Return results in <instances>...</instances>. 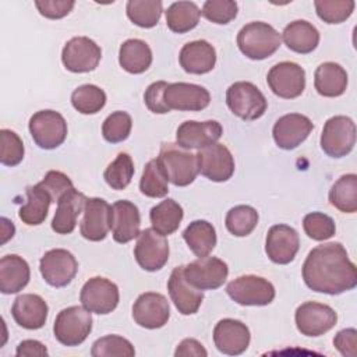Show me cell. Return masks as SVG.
I'll return each mask as SVG.
<instances>
[{
  "mask_svg": "<svg viewBox=\"0 0 357 357\" xmlns=\"http://www.w3.org/2000/svg\"><path fill=\"white\" fill-rule=\"evenodd\" d=\"M329 202L344 213L357 211V176L354 173L343 174L335 181L329 191Z\"/></svg>",
  "mask_w": 357,
  "mask_h": 357,
  "instance_id": "cell-37",
  "label": "cell"
},
{
  "mask_svg": "<svg viewBox=\"0 0 357 357\" xmlns=\"http://www.w3.org/2000/svg\"><path fill=\"white\" fill-rule=\"evenodd\" d=\"M317 15L326 24H340L346 21L354 10L353 0H315Z\"/></svg>",
  "mask_w": 357,
  "mask_h": 357,
  "instance_id": "cell-44",
  "label": "cell"
},
{
  "mask_svg": "<svg viewBox=\"0 0 357 357\" xmlns=\"http://www.w3.org/2000/svg\"><path fill=\"white\" fill-rule=\"evenodd\" d=\"M226 103L234 116L247 121L259 119L268 107L264 93L248 81L231 84L226 91Z\"/></svg>",
  "mask_w": 357,
  "mask_h": 357,
  "instance_id": "cell-5",
  "label": "cell"
},
{
  "mask_svg": "<svg viewBox=\"0 0 357 357\" xmlns=\"http://www.w3.org/2000/svg\"><path fill=\"white\" fill-rule=\"evenodd\" d=\"M158 159L169 181L177 187L191 184L198 174L197 155L180 146L177 142L162 144Z\"/></svg>",
  "mask_w": 357,
  "mask_h": 357,
  "instance_id": "cell-3",
  "label": "cell"
},
{
  "mask_svg": "<svg viewBox=\"0 0 357 357\" xmlns=\"http://www.w3.org/2000/svg\"><path fill=\"white\" fill-rule=\"evenodd\" d=\"M29 132L33 142L42 149L60 146L67 137V123L56 110H39L29 119Z\"/></svg>",
  "mask_w": 357,
  "mask_h": 357,
  "instance_id": "cell-7",
  "label": "cell"
},
{
  "mask_svg": "<svg viewBox=\"0 0 357 357\" xmlns=\"http://www.w3.org/2000/svg\"><path fill=\"white\" fill-rule=\"evenodd\" d=\"M31 278L28 262L17 255L8 254L0 259V291L3 294H14L22 290Z\"/></svg>",
  "mask_w": 357,
  "mask_h": 357,
  "instance_id": "cell-29",
  "label": "cell"
},
{
  "mask_svg": "<svg viewBox=\"0 0 357 357\" xmlns=\"http://www.w3.org/2000/svg\"><path fill=\"white\" fill-rule=\"evenodd\" d=\"M229 275L227 264L216 257H202L184 266V278L199 290L220 287Z\"/></svg>",
  "mask_w": 357,
  "mask_h": 357,
  "instance_id": "cell-11",
  "label": "cell"
},
{
  "mask_svg": "<svg viewBox=\"0 0 357 357\" xmlns=\"http://www.w3.org/2000/svg\"><path fill=\"white\" fill-rule=\"evenodd\" d=\"M356 144V124L347 116H333L326 120L321 134V148L331 158H343Z\"/></svg>",
  "mask_w": 357,
  "mask_h": 357,
  "instance_id": "cell-6",
  "label": "cell"
},
{
  "mask_svg": "<svg viewBox=\"0 0 357 357\" xmlns=\"http://www.w3.org/2000/svg\"><path fill=\"white\" fill-rule=\"evenodd\" d=\"M134 257L144 271H159L166 265L169 259L167 240L152 227L145 229L138 234Z\"/></svg>",
  "mask_w": 357,
  "mask_h": 357,
  "instance_id": "cell-14",
  "label": "cell"
},
{
  "mask_svg": "<svg viewBox=\"0 0 357 357\" xmlns=\"http://www.w3.org/2000/svg\"><path fill=\"white\" fill-rule=\"evenodd\" d=\"M167 85L169 84L166 81H156L146 88V91L144 93V100H145L146 107L152 113L165 114V113L170 112V109L166 106L165 99H163V93H165V89L167 88Z\"/></svg>",
  "mask_w": 357,
  "mask_h": 357,
  "instance_id": "cell-50",
  "label": "cell"
},
{
  "mask_svg": "<svg viewBox=\"0 0 357 357\" xmlns=\"http://www.w3.org/2000/svg\"><path fill=\"white\" fill-rule=\"evenodd\" d=\"M314 86L317 92L325 98L340 96L347 88V73L337 63H322L315 70Z\"/></svg>",
  "mask_w": 357,
  "mask_h": 357,
  "instance_id": "cell-31",
  "label": "cell"
},
{
  "mask_svg": "<svg viewBox=\"0 0 357 357\" xmlns=\"http://www.w3.org/2000/svg\"><path fill=\"white\" fill-rule=\"evenodd\" d=\"M183 238L188 248L198 257H206L216 245V231L206 220H194L183 231Z\"/></svg>",
  "mask_w": 357,
  "mask_h": 357,
  "instance_id": "cell-34",
  "label": "cell"
},
{
  "mask_svg": "<svg viewBox=\"0 0 357 357\" xmlns=\"http://www.w3.org/2000/svg\"><path fill=\"white\" fill-rule=\"evenodd\" d=\"M102 57V49L86 36L71 38L63 47L61 61L71 73L93 71Z\"/></svg>",
  "mask_w": 357,
  "mask_h": 357,
  "instance_id": "cell-16",
  "label": "cell"
},
{
  "mask_svg": "<svg viewBox=\"0 0 357 357\" xmlns=\"http://www.w3.org/2000/svg\"><path fill=\"white\" fill-rule=\"evenodd\" d=\"M198 173L215 183L227 181L234 173V158L222 144H211L197 152Z\"/></svg>",
  "mask_w": 357,
  "mask_h": 357,
  "instance_id": "cell-13",
  "label": "cell"
},
{
  "mask_svg": "<svg viewBox=\"0 0 357 357\" xmlns=\"http://www.w3.org/2000/svg\"><path fill=\"white\" fill-rule=\"evenodd\" d=\"M49 307L39 294H20L13 304L11 315L14 321L25 329H39L46 324Z\"/></svg>",
  "mask_w": 357,
  "mask_h": 357,
  "instance_id": "cell-26",
  "label": "cell"
},
{
  "mask_svg": "<svg viewBox=\"0 0 357 357\" xmlns=\"http://www.w3.org/2000/svg\"><path fill=\"white\" fill-rule=\"evenodd\" d=\"M50 204V195L38 183L26 188V202L21 206L18 216L25 225L38 226L45 222Z\"/></svg>",
  "mask_w": 357,
  "mask_h": 357,
  "instance_id": "cell-33",
  "label": "cell"
},
{
  "mask_svg": "<svg viewBox=\"0 0 357 357\" xmlns=\"http://www.w3.org/2000/svg\"><path fill=\"white\" fill-rule=\"evenodd\" d=\"M71 103L82 114H95L106 105V93L93 84H85L73 91Z\"/></svg>",
  "mask_w": 357,
  "mask_h": 357,
  "instance_id": "cell-40",
  "label": "cell"
},
{
  "mask_svg": "<svg viewBox=\"0 0 357 357\" xmlns=\"http://www.w3.org/2000/svg\"><path fill=\"white\" fill-rule=\"evenodd\" d=\"M141 226V216L137 205L131 201L121 199L112 205L110 229L114 241L126 244L138 237Z\"/></svg>",
  "mask_w": 357,
  "mask_h": 357,
  "instance_id": "cell-25",
  "label": "cell"
},
{
  "mask_svg": "<svg viewBox=\"0 0 357 357\" xmlns=\"http://www.w3.org/2000/svg\"><path fill=\"white\" fill-rule=\"evenodd\" d=\"M303 279L312 291L336 296L357 286V271L340 243H326L308 252Z\"/></svg>",
  "mask_w": 357,
  "mask_h": 357,
  "instance_id": "cell-1",
  "label": "cell"
},
{
  "mask_svg": "<svg viewBox=\"0 0 357 357\" xmlns=\"http://www.w3.org/2000/svg\"><path fill=\"white\" fill-rule=\"evenodd\" d=\"M165 13L169 29L176 33H185L194 29L201 17V10L192 1H174Z\"/></svg>",
  "mask_w": 357,
  "mask_h": 357,
  "instance_id": "cell-36",
  "label": "cell"
},
{
  "mask_svg": "<svg viewBox=\"0 0 357 357\" xmlns=\"http://www.w3.org/2000/svg\"><path fill=\"white\" fill-rule=\"evenodd\" d=\"M126 11L132 24L141 28H152L160 20L163 4L160 0H130Z\"/></svg>",
  "mask_w": 357,
  "mask_h": 357,
  "instance_id": "cell-39",
  "label": "cell"
},
{
  "mask_svg": "<svg viewBox=\"0 0 357 357\" xmlns=\"http://www.w3.org/2000/svg\"><path fill=\"white\" fill-rule=\"evenodd\" d=\"M229 297L240 305H268L275 298L273 284L257 275H243L226 286Z\"/></svg>",
  "mask_w": 357,
  "mask_h": 357,
  "instance_id": "cell-8",
  "label": "cell"
},
{
  "mask_svg": "<svg viewBox=\"0 0 357 357\" xmlns=\"http://www.w3.org/2000/svg\"><path fill=\"white\" fill-rule=\"evenodd\" d=\"M222 132L223 128L216 120H187L178 126L176 132V142L185 149H201L218 142V139L222 137Z\"/></svg>",
  "mask_w": 357,
  "mask_h": 357,
  "instance_id": "cell-22",
  "label": "cell"
},
{
  "mask_svg": "<svg viewBox=\"0 0 357 357\" xmlns=\"http://www.w3.org/2000/svg\"><path fill=\"white\" fill-rule=\"evenodd\" d=\"M183 216L184 212L181 205L172 198L159 202L149 212L152 229L160 233L162 236H169L174 233L178 229Z\"/></svg>",
  "mask_w": 357,
  "mask_h": 357,
  "instance_id": "cell-35",
  "label": "cell"
},
{
  "mask_svg": "<svg viewBox=\"0 0 357 357\" xmlns=\"http://www.w3.org/2000/svg\"><path fill=\"white\" fill-rule=\"evenodd\" d=\"M1 138V153L0 162L4 166H17L24 159V144L22 139L11 130L3 128L0 131Z\"/></svg>",
  "mask_w": 357,
  "mask_h": 357,
  "instance_id": "cell-47",
  "label": "cell"
},
{
  "mask_svg": "<svg viewBox=\"0 0 357 357\" xmlns=\"http://www.w3.org/2000/svg\"><path fill=\"white\" fill-rule=\"evenodd\" d=\"M356 336L357 332L354 328H347L336 333L333 337V346L339 350L342 356L356 357Z\"/></svg>",
  "mask_w": 357,
  "mask_h": 357,
  "instance_id": "cell-52",
  "label": "cell"
},
{
  "mask_svg": "<svg viewBox=\"0 0 357 357\" xmlns=\"http://www.w3.org/2000/svg\"><path fill=\"white\" fill-rule=\"evenodd\" d=\"M119 287L106 278L95 276L85 282L79 293L81 304L91 312L109 314L119 304Z\"/></svg>",
  "mask_w": 357,
  "mask_h": 357,
  "instance_id": "cell-15",
  "label": "cell"
},
{
  "mask_svg": "<svg viewBox=\"0 0 357 357\" xmlns=\"http://www.w3.org/2000/svg\"><path fill=\"white\" fill-rule=\"evenodd\" d=\"M176 357H187V356H195V357H206L208 351L205 350V347L197 340V339H191L187 337L184 340H181L174 351Z\"/></svg>",
  "mask_w": 357,
  "mask_h": 357,
  "instance_id": "cell-53",
  "label": "cell"
},
{
  "mask_svg": "<svg viewBox=\"0 0 357 357\" xmlns=\"http://www.w3.org/2000/svg\"><path fill=\"white\" fill-rule=\"evenodd\" d=\"M15 354L18 357H21V356H47L49 353H47V349L45 347L43 343H40L38 340L28 339V340H22L17 346Z\"/></svg>",
  "mask_w": 357,
  "mask_h": 357,
  "instance_id": "cell-54",
  "label": "cell"
},
{
  "mask_svg": "<svg viewBox=\"0 0 357 357\" xmlns=\"http://www.w3.org/2000/svg\"><path fill=\"white\" fill-rule=\"evenodd\" d=\"M167 290L173 304L183 315L195 314L202 304L204 293L187 282L184 278V265L176 266L172 271L167 280Z\"/></svg>",
  "mask_w": 357,
  "mask_h": 357,
  "instance_id": "cell-23",
  "label": "cell"
},
{
  "mask_svg": "<svg viewBox=\"0 0 357 357\" xmlns=\"http://www.w3.org/2000/svg\"><path fill=\"white\" fill-rule=\"evenodd\" d=\"M112 206L102 198H88L84 208V218L79 231L89 241L103 240L110 230Z\"/></svg>",
  "mask_w": 357,
  "mask_h": 357,
  "instance_id": "cell-24",
  "label": "cell"
},
{
  "mask_svg": "<svg viewBox=\"0 0 357 357\" xmlns=\"http://www.w3.org/2000/svg\"><path fill=\"white\" fill-rule=\"evenodd\" d=\"M1 244L7 243L15 233V227L13 225V222H10L7 218H1Z\"/></svg>",
  "mask_w": 357,
  "mask_h": 357,
  "instance_id": "cell-55",
  "label": "cell"
},
{
  "mask_svg": "<svg viewBox=\"0 0 357 357\" xmlns=\"http://www.w3.org/2000/svg\"><path fill=\"white\" fill-rule=\"evenodd\" d=\"M312 128L314 124L307 116L300 113H289L276 120L272 135L279 148L290 151L304 142L311 134Z\"/></svg>",
  "mask_w": 357,
  "mask_h": 357,
  "instance_id": "cell-20",
  "label": "cell"
},
{
  "mask_svg": "<svg viewBox=\"0 0 357 357\" xmlns=\"http://www.w3.org/2000/svg\"><path fill=\"white\" fill-rule=\"evenodd\" d=\"M303 227L305 234L317 241H324L331 238L335 231L336 226L333 219L322 212H311L307 213L303 219Z\"/></svg>",
  "mask_w": 357,
  "mask_h": 357,
  "instance_id": "cell-46",
  "label": "cell"
},
{
  "mask_svg": "<svg viewBox=\"0 0 357 357\" xmlns=\"http://www.w3.org/2000/svg\"><path fill=\"white\" fill-rule=\"evenodd\" d=\"M237 3L233 0H208L201 14L211 22L225 25L237 17Z\"/></svg>",
  "mask_w": 357,
  "mask_h": 357,
  "instance_id": "cell-48",
  "label": "cell"
},
{
  "mask_svg": "<svg viewBox=\"0 0 357 357\" xmlns=\"http://www.w3.org/2000/svg\"><path fill=\"white\" fill-rule=\"evenodd\" d=\"M251 335L245 324L238 319H220L213 328V343L216 349L227 356H238L250 346Z\"/></svg>",
  "mask_w": 357,
  "mask_h": 357,
  "instance_id": "cell-18",
  "label": "cell"
},
{
  "mask_svg": "<svg viewBox=\"0 0 357 357\" xmlns=\"http://www.w3.org/2000/svg\"><path fill=\"white\" fill-rule=\"evenodd\" d=\"M300 248L298 233L287 225H275L268 230L265 251L269 259L279 265L290 264Z\"/></svg>",
  "mask_w": 357,
  "mask_h": 357,
  "instance_id": "cell-21",
  "label": "cell"
},
{
  "mask_svg": "<svg viewBox=\"0 0 357 357\" xmlns=\"http://www.w3.org/2000/svg\"><path fill=\"white\" fill-rule=\"evenodd\" d=\"M39 271L49 286L64 287L75 278L78 262L70 251L64 248H54L45 252L40 258Z\"/></svg>",
  "mask_w": 357,
  "mask_h": 357,
  "instance_id": "cell-10",
  "label": "cell"
},
{
  "mask_svg": "<svg viewBox=\"0 0 357 357\" xmlns=\"http://www.w3.org/2000/svg\"><path fill=\"white\" fill-rule=\"evenodd\" d=\"M294 321L301 335L317 337L326 333L336 325L337 314L326 304L305 301L297 307Z\"/></svg>",
  "mask_w": 357,
  "mask_h": 357,
  "instance_id": "cell-9",
  "label": "cell"
},
{
  "mask_svg": "<svg viewBox=\"0 0 357 357\" xmlns=\"http://www.w3.org/2000/svg\"><path fill=\"white\" fill-rule=\"evenodd\" d=\"M91 354L93 357H132L135 350L126 337L119 335H107L93 342Z\"/></svg>",
  "mask_w": 357,
  "mask_h": 357,
  "instance_id": "cell-43",
  "label": "cell"
},
{
  "mask_svg": "<svg viewBox=\"0 0 357 357\" xmlns=\"http://www.w3.org/2000/svg\"><path fill=\"white\" fill-rule=\"evenodd\" d=\"M35 6L40 15L49 20H59L70 14L75 1L73 0H36Z\"/></svg>",
  "mask_w": 357,
  "mask_h": 357,
  "instance_id": "cell-51",
  "label": "cell"
},
{
  "mask_svg": "<svg viewBox=\"0 0 357 357\" xmlns=\"http://www.w3.org/2000/svg\"><path fill=\"white\" fill-rule=\"evenodd\" d=\"M271 91L283 99H294L304 92L305 71L293 61H282L275 64L266 75Z\"/></svg>",
  "mask_w": 357,
  "mask_h": 357,
  "instance_id": "cell-12",
  "label": "cell"
},
{
  "mask_svg": "<svg viewBox=\"0 0 357 357\" xmlns=\"http://www.w3.org/2000/svg\"><path fill=\"white\" fill-rule=\"evenodd\" d=\"M170 307L167 298L155 291H146L138 296L132 305V318L137 325L146 329H158L167 324Z\"/></svg>",
  "mask_w": 357,
  "mask_h": 357,
  "instance_id": "cell-17",
  "label": "cell"
},
{
  "mask_svg": "<svg viewBox=\"0 0 357 357\" xmlns=\"http://www.w3.org/2000/svg\"><path fill=\"white\" fill-rule=\"evenodd\" d=\"M119 63L130 74H141L152 64V50L145 40L127 39L119 50Z\"/></svg>",
  "mask_w": 357,
  "mask_h": 357,
  "instance_id": "cell-32",
  "label": "cell"
},
{
  "mask_svg": "<svg viewBox=\"0 0 357 357\" xmlns=\"http://www.w3.org/2000/svg\"><path fill=\"white\" fill-rule=\"evenodd\" d=\"M139 190L145 197L163 198L169 192V178L158 158L151 159L142 172Z\"/></svg>",
  "mask_w": 357,
  "mask_h": 357,
  "instance_id": "cell-38",
  "label": "cell"
},
{
  "mask_svg": "<svg viewBox=\"0 0 357 357\" xmlns=\"http://www.w3.org/2000/svg\"><path fill=\"white\" fill-rule=\"evenodd\" d=\"M39 184L50 195L52 202H59V199L66 192H68L71 188H74L71 178L67 174L57 172V170L47 172Z\"/></svg>",
  "mask_w": 357,
  "mask_h": 357,
  "instance_id": "cell-49",
  "label": "cell"
},
{
  "mask_svg": "<svg viewBox=\"0 0 357 357\" xmlns=\"http://www.w3.org/2000/svg\"><path fill=\"white\" fill-rule=\"evenodd\" d=\"M163 99L170 110L183 112H198L205 109L211 102L209 92L195 84L188 82H173L165 89Z\"/></svg>",
  "mask_w": 357,
  "mask_h": 357,
  "instance_id": "cell-19",
  "label": "cell"
},
{
  "mask_svg": "<svg viewBox=\"0 0 357 357\" xmlns=\"http://www.w3.org/2000/svg\"><path fill=\"white\" fill-rule=\"evenodd\" d=\"M284 45L300 54H308L319 43L318 29L305 20H296L284 26L282 32Z\"/></svg>",
  "mask_w": 357,
  "mask_h": 357,
  "instance_id": "cell-30",
  "label": "cell"
},
{
  "mask_svg": "<svg viewBox=\"0 0 357 357\" xmlns=\"http://www.w3.org/2000/svg\"><path fill=\"white\" fill-rule=\"evenodd\" d=\"M282 36L269 24L254 21L244 25L237 33L240 52L251 60H264L280 47Z\"/></svg>",
  "mask_w": 357,
  "mask_h": 357,
  "instance_id": "cell-2",
  "label": "cell"
},
{
  "mask_svg": "<svg viewBox=\"0 0 357 357\" xmlns=\"http://www.w3.org/2000/svg\"><path fill=\"white\" fill-rule=\"evenodd\" d=\"M180 66L190 74H206L216 64V50L206 40H194L185 43L178 54Z\"/></svg>",
  "mask_w": 357,
  "mask_h": 357,
  "instance_id": "cell-27",
  "label": "cell"
},
{
  "mask_svg": "<svg viewBox=\"0 0 357 357\" xmlns=\"http://www.w3.org/2000/svg\"><path fill=\"white\" fill-rule=\"evenodd\" d=\"M86 197L71 188L66 192L57 202V209L52 220V229L57 234H70L77 226V219L81 212H84Z\"/></svg>",
  "mask_w": 357,
  "mask_h": 357,
  "instance_id": "cell-28",
  "label": "cell"
},
{
  "mask_svg": "<svg viewBox=\"0 0 357 357\" xmlns=\"http://www.w3.org/2000/svg\"><path fill=\"white\" fill-rule=\"evenodd\" d=\"M134 176V163L128 153L120 152L116 159L109 163L103 173V178L113 190H124Z\"/></svg>",
  "mask_w": 357,
  "mask_h": 357,
  "instance_id": "cell-42",
  "label": "cell"
},
{
  "mask_svg": "<svg viewBox=\"0 0 357 357\" xmlns=\"http://www.w3.org/2000/svg\"><path fill=\"white\" fill-rule=\"evenodd\" d=\"M225 225L233 236L245 237L257 227L258 212L250 205H237L227 212Z\"/></svg>",
  "mask_w": 357,
  "mask_h": 357,
  "instance_id": "cell-41",
  "label": "cell"
},
{
  "mask_svg": "<svg viewBox=\"0 0 357 357\" xmlns=\"http://www.w3.org/2000/svg\"><path fill=\"white\" fill-rule=\"evenodd\" d=\"M92 331V317L84 305H73L61 310L53 325V333L59 343L64 346L81 344Z\"/></svg>",
  "mask_w": 357,
  "mask_h": 357,
  "instance_id": "cell-4",
  "label": "cell"
},
{
  "mask_svg": "<svg viewBox=\"0 0 357 357\" xmlns=\"http://www.w3.org/2000/svg\"><path fill=\"white\" fill-rule=\"evenodd\" d=\"M132 127L131 116L127 112H113L102 124V135L107 142L117 144L128 138Z\"/></svg>",
  "mask_w": 357,
  "mask_h": 357,
  "instance_id": "cell-45",
  "label": "cell"
}]
</instances>
